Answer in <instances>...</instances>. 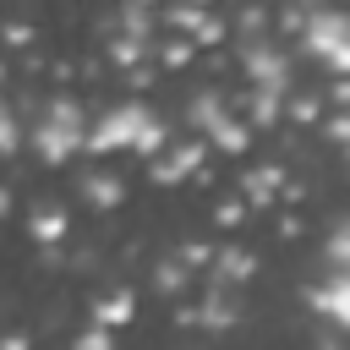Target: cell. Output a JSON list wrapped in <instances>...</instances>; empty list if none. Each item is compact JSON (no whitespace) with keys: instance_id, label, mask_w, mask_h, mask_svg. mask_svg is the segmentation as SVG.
I'll return each instance as SVG.
<instances>
[{"instance_id":"obj_9","label":"cell","mask_w":350,"mask_h":350,"mask_svg":"<svg viewBox=\"0 0 350 350\" xmlns=\"http://www.w3.org/2000/svg\"><path fill=\"white\" fill-rule=\"evenodd\" d=\"M345 98H350V82H345Z\"/></svg>"},{"instance_id":"obj_3","label":"cell","mask_w":350,"mask_h":350,"mask_svg":"<svg viewBox=\"0 0 350 350\" xmlns=\"http://www.w3.org/2000/svg\"><path fill=\"white\" fill-rule=\"evenodd\" d=\"M306 49L334 66V71H350V16L345 11H312L306 16Z\"/></svg>"},{"instance_id":"obj_8","label":"cell","mask_w":350,"mask_h":350,"mask_svg":"<svg viewBox=\"0 0 350 350\" xmlns=\"http://www.w3.org/2000/svg\"><path fill=\"white\" fill-rule=\"evenodd\" d=\"M22 142V126H16V115H11V104H0V153H11Z\"/></svg>"},{"instance_id":"obj_5","label":"cell","mask_w":350,"mask_h":350,"mask_svg":"<svg viewBox=\"0 0 350 350\" xmlns=\"http://www.w3.org/2000/svg\"><path fill=\"white\" fill-rule=\"evenodd\" d=\"M246 66H252V77H257L268 93H284V60H279L273 49H252V55H246Z\"/></svg>"},{"instance_id":"obj_4","label":"cell","mask_w":350,"mask_h":350,"mask_svg":"<svg viewBox=\"0 0 350 350\" xmlns=\"http://www.w3.org/2000/svg\"><path fill=\"white\" fill-rule=\"evenodd\" d=\"M317 306H323L334 323H345V328H350V268H334V279L317 290Z\"/></svg>"},{"instance_id":"obj_1","label":"cell","mask_w":350,"mask_h":350,"mask_svg":"<svg viewBox=\"0 0 350 350\" xmlns=\"http://www.w3.org/2000/svg\"><path fill=\"white\" fill-rule=\"evenodd\" d=\"M82 142H88V115H82L71 98H55V104L38 115V126H33V148H38L49 164L71 159Z\"/></svg>"},{"instance_id":"obj_6","label":"cell","mask_w":350,"mask_h":350,"mask_svg":"<svg viewBox=\"0 0 350 350\" xmlns=\"http://www.w3.org/2000/svg\"><path fill=\"white\" fill-rule=\"evenodd\" d=\"M82 197L98 202V208H109V202H120V180H115L109 170H93V175L82 180Z\"/></svg>"},{"instance_id":"obj_2","label":"cell","mask_w":350,"mask_h":350,"mask_svg":"<svg viewBox=\"0 0 350 350\" xmlns=\"http://www.w3.org/2000/svg\"><path fill=\"white\" fill-rule=\"evenodd\" d=\"M159 120H153V109H142V104H120V109H109L104 120H98V131L88 137L93 148H159Z\"/></svg>"},{"instance_id":"obj_7","label":"cell","mask_w":350,"mask_h":350,"mask_svg":"<svg viewBox=\"0 0 350 350\" xmlns=\"http://www.w3.org/2000/svg\"><path fill=\"white\" fill-rule=\"evenodd\" d=\"M328 257H334V268H350V219L328 235Z\"/></svg>"}]
</instances>
